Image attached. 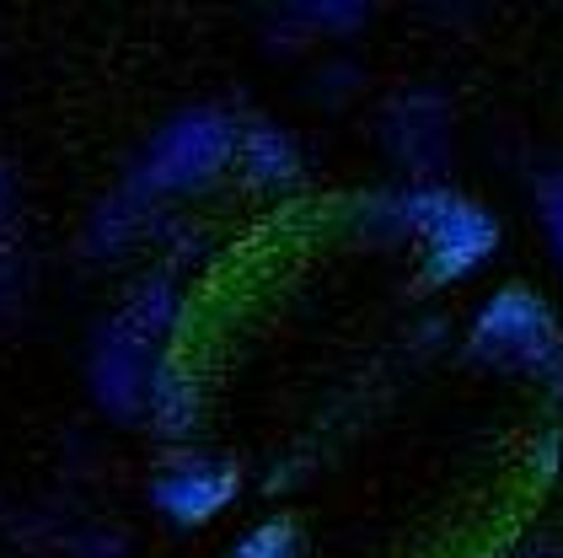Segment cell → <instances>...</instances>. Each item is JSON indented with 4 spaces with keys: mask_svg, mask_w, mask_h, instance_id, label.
Wrapping results in <instances>:
<instances>
[{
    "mask_svg": "<svg viewBox=\"0 0 563 558\" xmlns=\"http://www.w3.org/2000/svg\"><path fill=\"white\" fill-rule=\"evenodd\" d=\"M236 151V134L220 113H188L173 129H162V140L151 145L145 183L151 188H194L210 172H220Z\"/></svg>",
    "mask_w": 563,
    "mask_h": 558,
    "instance_id": "3",
    "label": "cell"
},
{
    "mask_svg": "<svg viewBox=\"0 0 563 558\" xmlns=\"http://www.w3.org/2000/svg\"><path fill=\"white\" fill-rule=\"evenodd\" d=\"M526 558H563V554H526Z\"/></svg>",
    "mask_w": 563,
    "mask_h": 558,
    "instance_id": "7",
    "label": "cell"
},
{
    "mask_svg": "<svg viewBox=\"0 0 563 558\" xmlns=\"http://www.w3.org/2000/svg\"><path fill=\"white\" fill-rule=\"evenodd\" d=\"M391 220L424 242L430 280H462L494 253V220L456 194H408Z\"/></svg>",
    "mask_w": 563,
    "mask_h": 558,
    "instance_id": "1",
    "label": "cell"
},
{
    "mask_svg": "<svg viewBox=\"0 0 563 558\" xmlns=\"http://www.w3.org/2000/svg\"><path fill=\"white\" fill-rule=\"evenodd\" d=\"M542 220H548V237H553V253L563 269V172L542 177Z\"/></svg>",
    "mask_w": 563,
    "mask_h": 558,
    "instance_id": "6",
    "label": "cell"
},
{
    "mask_svg": "<svg viewBox=\"0 0 563 558\" xmlns=\"http://www.w3.org/2000/svg\"><path fill=\"white\" fill-rule=\"evenodd\" d=\"M236 494V472L220 468V462H205V457H188V462H173V468L156 478V505L173 515V521H210V515Z\"/></svg>",
    "mask_w": 563,
    "mask_h": 558,
    "instance_id": "4",
    "label": "cell"
},
{
    "mask_svg": "<svg viewBox=\"0 0 563 558\" xmlns=\"http://www.w3.org/2000/svg\"><path fill=\"white\" fill-rule=\"evenodd\" d=\"M231 558H301V548H296L290 526H258L253 537L236 543V554Z\"/></svg>",
    "mask_w": 563,
    "mask_h": 558,
    "instance_id": "5",
    "label": "cell"
},
{
    "mask_svg": "<svg viewBox=\"0 0 563 558\" xmlns=\"http://www.w3.org/2000/svg\"><path fill=\"white\" fill-rule=\"evenodd\" d=\"M473 349L499 360V365H510V371H526V376H553L563 365L559 328H553L548 306L537 296H526V291H505L477 311Z\"/></svg>",
    "mask_w": 563,
    "mask_h": 558,
    "instance_id": "2",
    "label": "cell"
}]
</instances>
